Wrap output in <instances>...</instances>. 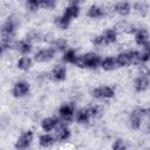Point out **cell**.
I'll return each instance as SVG.
<instances>
[{
  "label": "cell",
  "mask_w": 150,
  "mask_h": 150,
  "mask_svg": "<svg viewBox=\"0 0 150 150\" xmlns=\"http://www.w3.org/2000/svg\"><path fill=\"white\" fill-rule=\"evenodd\" d=\"M114 9H115L120 15L124 16V15H128V14L130 13L131 7H130V4H129V2L120 1V2H117V4L114 6Z\"/></svg>",
  "instance_id": "13"
},
{
  "label": "cell",
  "mask_w": 150,
  "mask_h": 150,
  "mask_svg": "<svg viewBox=\"0 0 150 150\" xmlns=\"http://www.w3.org/2000/svg\"><path fill=\"white\" fill-rule=\"evenodd\" d=\"M40 6L46 7V8H53L55 6V1L54 0H43V1H40Z\"/></svg>",
  "instance_id": "33"
},
{
  "label": "cell",
  "mask_w": 150,
  "mask_h": 150,
  "mask_svg": "<svg viewBox=\"0 0 150 150\" xmlns=\"http://www.w3.org/2000/svg\"><path fill=\"white\" fill-rule=\"evenodd\" d=\"M100 66H101L104 70H112V69H115V68L117 67V62H116V59H115V57L108 56V57L101 60Z\"/></svg>",
  "instance_id": "15"
},
{
  "label": "cell",
  "mask_w": 150,
  "mask_h": 150,
  "mask_svg": "<svg viewBox=\"0 0 150 150\" xmlns=\"http://www.w3.org/2000/svg\"><path fill=\"white\" fill-rule=\"evenodd\" d=\"M93 43H94L96 47H102V46H105V41H104V39H103V36H102V35L96 36V38L93 40Z\"/></svg>",
  "instance_id": "32"
},
{
  "label": "cell",
  "mask_w": 150,
  "mask_h": 150,
  "mask_svg": "<svg viewBox=\"0 0 150 150\" xmlns=\"http://www.w3.org/2000/svg\"><path fill=\"white\" fill-rule=\"evenodd\" d=\"M29 84L26 81H19L13 86L12 94L14 97H22L29 93Z\"/></svg>",
  "instance_id": "4"
},
{
  "label": "cell",
  "mask_w": 150,
  "mask_h": 150,
  "mask_svg": "<svg viewBox=\"0 0 150 150\" xmlns=\"http://www.w3.org/2000/svg\"><path fill=\"white\" fill-rule=\"evenodd\" d=\"M14 32H15V21L13 19H7V21L4 23L2 28H1V35H2V43L6 45L7 47L9 46L11 40L14 36Z\"/></svg>",
  "instance_id": "1"
},
{
  "label": "cell",
  "mask_w": 150,
  "mask_h": 150,
  "mask_svg": "<svg viewBox=\"0 0 150 150\" xmlns=\"http://www.w3.org/2000/svg\"><path fill=\"white\" fill-rule=\"evenodd\" d=\"M148 114V109H144V108H137L135 109L131 115H130V125L131 128L134 129H138L142 124V118L143 116H145Z\"/></svg>",
  "instance_id": "2"
},
{
  "label": "cell",
  "mask_w": 150,
  "mask_h": 150,
  "mask_svg": "<svg viewBox=\"0 0 150 150\" xmlns=\"http://www.w3.org/2000/svg\"><path fill=\"white\" fill-rule=\"evenodd\" d=\"M116 30H118V32H124V33H134L135 30H136V28L132 26V25H129L128 22H118L117 25H116ZM115 30V32H116Z\"/></svg>",
  "instance_id": "21"
},
{
  "label": "cell",
  "mask_w": 150,
  "mask_h": 150,
  "mask_svg": "<svg viewBox=\"0 0 150 150\" xmlns=\"http://www.w3.org/2000/svg\"><path fill=\"white\" fill-rule=\"evenodd\" d=\"M16 66H18V68H19V69L28 70V69L32 67V60H30L28 56H22L21 59H19V61H18Z\"/></svg>",
  "instance_id": "23"
},
{
  "label": "cell",
  "mask_w": 150,
  "mask_h": 150,
  "mask_svg": "<svg viewBox=\"0 0 150 150\" xmlns=\"http://www.w3.org/2000/svg\"><path fill=\"white\" fill-rule=\"evenodd\" d=\"M70 136V131L66 125H60L56 129V138L60 141H66Z\"/></svg>",
  "instance_id": "17"
},
{
  "label": "cell",
  "mask_w": 150,
  "mask_h": 150,
  "mask_svg": "<svg viewBox=\"0 0 150 150\" xmlns=\"http://www.w3.org/2000/svg\"><path fill=\"white\" fill-rule=\"evenodd\" d=\"M135 8L137 12H141V14H146L148 12V4L145 2H136L135 4Z\"/></svg>",
  "instance_id": "30"
},
{
  "label": "cell",
  "mask_w": 150,
  "mask_h": 150,
  "mask_svg": "<svg viewBox=\"0 0 150 150\" xmlns=\"http://www.w3.org/2000/svg\"><path fill=\"white\" fill-rule=\"evenodd\" d=\"M149 87V77L148 75L141 74L139 76H137L134 81V88L136 91H144L146 90Z\"/></svg>",
  "instance_id": "9"
},
{
  "label": "cell",
  "mask_w": 150,
  "mask_h": 150,
  "mask_svg": "<svg viewBox=\"0 0 150 150\" xmlns=\"http://www.w3.org/2000/svg\"><path fill=\"white\" fill-rule=\"evenodd\" d=\"M5 48H7V46H6V45H4V43L1 42V43H0V55H1L2 53H4V50H5Z\"/></svg>",
  "instance_id": "35"
},
{
  "label": "cell",
  "mask_w": 150,
  "mask_h": 150,
  "mask_svg": "<svg viewBox=\"0 0 150 150\" xmlns=\"http://www.w3.org/2000/svg\"><path fill=\"white\" fill-rule=\"evenodd\" d=\"M116 62H117V66H121V67L129 66L130 64L129 53H120L116 57Z\"/></svg>",
  "instance_id": "22"
},
{
  "label": "cell",
  "mask_w": 150,
  "mask_h": 150,
  "mask_svg": "<svg viewBox=\"0 0 150 150\" xmlns=\"http://www.w3.org/2000/svg\"><path fill=\"white\" fill-rule=\"evenodd\" d=\"M127 149V144L123 139H116L112 143V150H125Z\"/></svg>",
  "instance_id": "29"
},
{
  "label": "cell",
  "mask_w": 150,
  "mask_h": 150,
  "mask_svg": "<svg viewBox=\"0 0 150 150\" xmlns=\"http://www.w3.org/2000/svg\"><path fill=\"white\" fill-rule=\"evenodd\" d=\"M54 142H55V138L52 135H49V134H45V135L40 136V139H39L40 145L43 146V148H48V146L53 145Z\"/></svg>",
  "instance_id": "19"
},
{
  "label": "cell",
  "mask_w": 150,
  "mask_h": 150,
  "mask_svg": "<svg viewBox=\"0 0 150 150\" xmlns=\"http://www.w3.org/2000/svg\"><path fill=\"white\" fill-rule=\"evenodd\" d=\"M91 95L96 98H110L115 95V91L112 88L110 87H98V88H95L93 91H91Z\"/></svg>",
  "instance_id": "5"
},
{
  "label": "cell",
  "mask_w": 150,
  "mask_h": 150,
  "mask_svg": "<svg viewBox=\"0 0 150 150\" xmlns=\"http://www.w3.org/2000/svg\"><path fill=\"white\" fill-rule=\"evenodd\" d=\"M57 125V118L55 117H46L41 121V128L45 131H50Z\"/></svg>",
  "instance_id": "14"
},
{
  "label": "cell",
  "mask_w": 150,
  "mask_h": 150,
  "mask_svg": "<svg viewBox=\"0 0 150 150\" xmlns=\"http://www.w3.org/2000/svg\"><path fill=\"white\" fill-rule=\"evenodd\" d=\"M74 111H75V107L74 104L71 103H66V104H62L59 109V114L60 116L62 117L63 121H70L74 116Z\"/></svg>",
  "instance_id": "6"
},
{
  "label": "cell",
  "mask_w": 150,
  "mask_h": 150,
  "mask_svg": "<svg viewBox=\"0 0 150 150\" xmlns=\"http://www.w3.org/2000/svg\"><path fill=\"white\" fill-rule=\"evenodd\" d=\"M52 75H53V79L56 80V81H63L66 79V75H67V70H66V67L64 66H61V64H57L53 68V71H52Z\"/></svg>",
  "instance_id": "12"
},
{
  "label": "cell",
  "mask_w": 150,
  "mask_h": 150,
  "mask_svg": "<svg viewBox=\"0 0 150 150\" xmlns=\"http://www.w3.org/2000/svg\"><path fill=\"white\" fill-rule=\"evenodd\" d=\"M88 16L89 18H93V19H97V18H101L104 15V9L101 7V6H97V5H93L89 7L88 9Z\"/></svg>",
  "instance_id": "16"
},
{
  "label": "cell",
  "mask_w": 150,
  "mask_h": 150,
  "mask_svg": "<svg viewBox=\"0 0 150 150\" xmlns=\"http://www.w3.org/2000/svg\"><path fill=\"white\" fill-rule=\"evenodd\" d=\"M54 54H55V50L53 48H45V49H41L39 50L34 59L38 61V62H46V61H49L54 57Z\"/></svg>",
  "instance_id": "8"
},
{
  "label": "cell",
  "mask_w": 150,
  "mask_h": 150,
  "mask_svg": "<svg viewBox=\"0 0 150 150\" xmlns=\"http://www.w3.org/2000/svg\"><path fill=\"white\" fill-rule=\"evenodd\" d=\"M75 118H76L77 123H81V124L87 123V122L89 121V118H90V117H89V114H88V111H87V108H86V109H84V108L80 109V110L76 112Z\"/></svg>",
  "instance_id": "18"
},
{
  "label": "cell",
  "mask_w": 150,
  "mask_h": 150,
  "mask_svg": "<svg viewBox=\"0 0 150 150\" xmlns=\"http://www.w3.org/2000/svg\"><path fill=\"white\" fill-rule=\"evenodd\" d=\"M32 141H33V132L30 130H27L20 135V137L15 143V148L18 150H26L30 145Z\"/></svg>",
  "instance_id": "3"
},
{
  "label": "cell",
  "mask_w": 150,
  "mask_h": 150,
  "mask_svg": "<svg viewBox=\"0 0 150 150\" xmlns=\"http://www.w3.org/2000/svg\"><path fill=\"white\" fill-rule=\"evenodd\" d=\"M87 111L89 114V117H94L97 115L98 109H97V107H89V108H87Z\"/></svg>",
  "instance_id": "34"
},
{
  "label": "cell",
  "mask_w": 150,
  "mask_h": 150,
  "mask_svg": "<svg viewBox=\"0 0 150 150\" xmlns=\"http://www.w3.org/2000/svg\"><path fill=\"white\" fill-rule=\"evenodd\" d=\"M67 46H68V43H67V41L64 39H57V40H55L53 42L52 48L54 50H64L67 48Z\"/></svg>",
  "instance_id": "25"
},
{
  "label": "cell",
  "mask_w": 150,
  "mask_h": 150,
  "mask_svg": "<svg viewBox=\"0 0 150 150\" xmlns=\"http://www.w3.org/2000/svg\"><path fill=\"white\" fill-rule=\"evenodd\" d=\"M18 49L22 54H28L32 50V43L28 40H22L18 43Z\"/></svg>",
  "instance_id": "24"
},
{
  "label": "cell",
  "mask_w": 150,
  "mask_h": 150,
  "mask_svg": "<svg viewBox=\"0 0 150 150\" xmlns=\"http://www.w3.org/2000/svg\"><path fill=\"white\" fill-rule=\"evenodd\" d=\"M75 57H76V53H75V50H74V49H67V50L64 52L62 59H63V61H66V62H70V63H73L74 60H75Z\"/></svg>",
  "instance_id": "27"
},
{
  "label": "cell",
  "mask_w": 150,
  "mask_h": 150,
  "mask_svg": "<svg viewBox=\"0 0 150 150\" xmlns=\"http://www.w3.org/2000/svg\"><path fill=\"white\" fill-rule=\"evenodd\" d=\"M69 22H70V20L66 19L63 15L55 18V23H56V25H57V26H59L61 29H66V28L69 26Z\"/></svg>",
  "instance_id": "26"
},
{
  "label": "cell",
  "mask_w": 150,
  "mask_h": 150,
  "mask_svg": "<svg viewBox=\"0 0 150 150\" xmlns=\"http://www.w3.org/2000/svg\"><path fill=\"white\" fill-rule=\"evenodd\" d=\"M104 41H105V45H109V43H112L116 41L117 39V34L115 32V29H107L103 34H102Z\"/></svg>",
  "instance_id": "20"
},
{
  "label": "cell",
  "mask_w": 150,
  "mask_h": 150,
  "mask_svg": "<svg viewBox=\"0 0 150 150\" xmlns=\"http://www.w3.org/2000/svg\"><path fill=\"white\" fill-rule=\"evenodd\" d=\"M82 56H83L84 68H96L101 62V57L95 53H88Z\"/></svg>",
  "instance_id": "7"
},
{
  "label": "cell",
  "mask_w": 150,
  "mask_h": 150,
  "mask_svg": "<svg viewBox=\"0 0 150 150\" xmlns=\"http://www.w3.org/2000/svg\"><path fill=\"white\" fill-rule=\"evenodd\" d=\"M135 41L138 46H149V35L145 29H139L135 34Z\"/></svg>",
  "instance_id": "11"
},
{
  "label": "cell",
  "mask_w": 150,
  "mask_h": 150,
  "mask_svg": "<svg viewBox=\"0 0 150 150\" xmlns=\"http://www.w3.org/2000/svg\"><path fill=\"white\" fill-rule=\"evenodd\" d=\"M27 7L30 11H36L40 7V1H38V0H29V1H27Z\"/></svg>",
  "instance_id": "31"
},
{
  "label": "cell",
  "mask_w": 150,
  "mask_h": 150,
  "mask_svg": "<svg viewBox=\"0 0 150 150\" xmlns=\"http://www.w3.org/2000/svg\"><path fill=\"white\" fill-rule=\"evenodd\" d=\"M128 53H129V57H130V63H134V64H139L141 63L139 52L131 50V52H128Z\"/></svg>",
  "instance_id": "28"
},
{
  "label": "cell",
  "mask_w": 150,
  "mask_h": 150,
  "mask_svg": "<svg viewBox=\"0 0 150 150\" xmlns=\"http://www.w3.org/2000/svg\"><path fill=\"white\" fill-rule=\"evenodd\" d=\"M80 13V7L77 5V2H71L69 4L66 8H64V12H63V16L68 20H71L73 18H76Z\"/></svg>",
  "instance_id": "10"
}]
</instances>
